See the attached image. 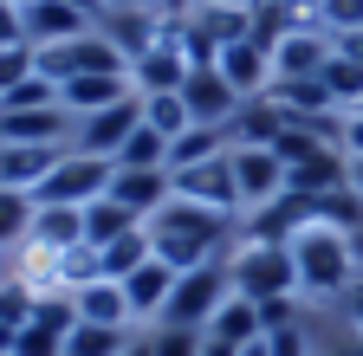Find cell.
I'll list each match as a JSON object with an SVG mask.
<instances>
[{
  "mask_svg": "<svg viewBox=\"0 0 363 356\" xmlns=\"http://www.w3.org/2000/svg\"><path fill=\"white\" fill-rule=\"evenodd\" d=\"M150 246L162 265H175V272H195V265L208 259H227V246H234V220L201 207V201H162L150 214Z\"/></svg>",
  "mask_w": 363,
  "mask_h": 356,
  "instance_id": "cell-1",
  "label": "cell"
},
{
  "mask_svg": "<svg viewBox=\"0 0 363 356\" xmlns=\"http://www.w3.org/2000/svg\"><path fill=\"white\" fill-rule=\"evenodd\" d=\"M292 259H298V292L305 298H344L363 279L357 259H350V234L318 227V220H305V227L292 234Z\"/></svg>",
  "mask_w": 363,
  "mask_h": 356,
  "instance_id": "cell-2",
  "label": "cell"
},
{
  "mask_svg": "<svg viewBox=\"0 0 363 356\" xmlns=\"http://www.w3.org/2000/svg\"><path fill=\"white\" fill-rule=\"evenodd\" d=\"M227 279L240 298L266 304V298H298V259L292 246H266V240H240L227 253Z\"/></svg>",
  "mask_w": 363,
  "mask_h": 356,
  "instance_id": "cell-3",
  "label": "cell"
},
{
  "mask_svg": "<svg viewBox=\"0 0 363 356\" xmlns=\"http://www.w3.org/2000/svg\"><path fill=\"white\" fill-rule=\"evenodd\" d=\"M227 298H234L227 259H208V265H195V272L175 279V292H169V304H162V324H195V331H208L214 311H220Z\"/></svg>",
  "mask_w": 363,
  "mask_h": 356,
  "instance_id": "cell-4",
  "label": "cell"
},
{
  "mask_svg": "<svg viewBox=\"0 0 363 356\" xmlns=\"http://www.w3.org/2000/svg\"><path fill=\"white\" fill-rule=\"evenodd\" d=\"M111 175H117V162H111V156H84V149H65V156L52 162V175L39 182V195H33V201L91 207L98 195H111Z\"/></svg>",
  "mask_w": 363,
  "mask_h": 356,
  "instance_id": "cell-5",
  "label": "cell"
},
{
  "mask_svg": "<svg viewBox=\"0 0 363 356\" xmlns=\"http://www.w3.org/2000/svg\"><path fill=\"white\" fill-rule=\"evenodd\" d=\"M33 65H39V78H52V84H72V78H91V71H130V59L111 46L104 33L59 39V46H33Z\"/></svg>",
  "mask_w": 363,
  "mask_h": 356,
  "instance_id": "cell-6",
  "label": "cell"
},
{
  "mask_svg": "<svg viewBox=\"0 0 363 356\" xmlns=\"http://www.w3.org/2000/svg\"><path fill=\"white\" fill-rule=\"evenodd\" d=\"M175 195H182V201H201V207H214V214H227V220H240V214H247V201H240L234 149H227V156H214V162L182 168V175H175Z\"/></svg>",
  "mask_w": 363,
  "mask_h": 356,
  "instance_id": "cell-7",
  "label": "cell"
},
{
  "mask_svg": "<svg viewBox=\"0 0 363 356\" xmlns=\"http://www.w3.org/2000/svg\"><path fill=\"white\" fill-rule=\"evenodd\" d=\"M143 130V98H123V104H111V110H91V117H78L72 123V149H84V156H111L117 162V149Z\"/></svg>",
  "mask_w": 363,
  "mask_h": 356,
  "instance_id": "cell-8",
  "label": "cell"
},
{
  "mask_svg": "<svg viewBox=\"0 0 363 356\" xmlns=\"http://www.w3.org/2000/svg\"><path fill=\"white\" fill-rule=\"evenodd\" d=\"M331 52H337V39L318 26V20H292L286 39L272 46V78H318Z\"/></svg>",
  "mask_w": 363,
  "mask_h": 356,
  "instance_id": "cell-9",
  "label": "cell"
},
{
  "mask_svg": "<svg viewBox=\"0 0 363 356\" xmlns=\"http://www.w3.org/2000/svg\"><path fill=\"white\" fill-rule=\"evenodd\" d=\"M182 104H189V117L195 123H214V130H227V123H234L240 117V91H234V84H227V71L220 65H201V71H189V78H182Z\"/></svg>",
  "mask_w": 363,
  "mask_h": 356,
  "instance_id": "cell-10",
  "label": "cell"
},
{
  "mask_svg": "<svg viewBox=\"0 0 363 356\" xmlns=\"http://www.w3.org/2000/svg\"><path fill=\"white\" fill-rule=\"evenodd\" d=\"M234 175H240V201H247V214L286 195V162L272 156L266 143H234Z\"/></svg>",
  "mask_w": 363,
  "mask_h": 356,
  "instance_id": "cell-11",
  "label": "cell"
},
{
  "mask_svg": "<svg viewBox=\"0 0 363 356\" xmlns=\"http://www.w3.org/2000/svg\"><path fill=\"white\" fill-rule=\"evenodd\" d=\"M182 78H189V59H182L175 33H169V20H162L156 46H150L143 59H130V84H136L143 98H156V91H182Z\"/></svg>",
  "mask_w": 363,
  "mask_h": 356,
  "instance_id": "cell-12",
  "label": "cell"
},
{
  "mask_svg": "<svg viewBox=\"0 0 363 356\" xmlns=\"http://www.w3.org/2000/svg\"><path fill=\"white\" fill-rule=\"evenodd\" d=\"M123 98H143L130 84V71H91V78H72V84H59V104H65V117L78 123V117H91V110H111V104H123Z\"/></svg>",
  "mask_w": 363,
  "mask_h": 356,
  "instance_id": "cell-13",
  "label": "cell"
},
{
  "mask_svg": "<svg viewBox=\"0 0 363 356\" xmlns=\"http://www.w3.org/2000/svg\"><path fill=\"white\" fill-rule=\"evenodd\" d=\"M59 156H65V143H0V188L39 195V182L52 175Z\"/></svg>",
  "mask_w": 363,
  "mask_h": 356,
  "instance_id": "cell-14",
  "label": "cell"
},
{
  "mask_svg": "<svg viewBox=\"0 0 363 356\" xmlns=\"http://www.w3.org/2000/svg\"><path fill=\"white\" fill-rule=\"evenodd\" d=\"M98 33V20L65 7V0H26V46H59V39H84Z\"/></svg>",
  "mask_w": 363,
  "mask_h": 356,
  "instance_id": "cell-15",
  "label": "cell"
},
{
  "mask_svg": "<svg viewBox=\"0 0 363 356\" xmlns=\"http://www.w3.org/2000/svg\"><path fill=\"white\" fill-rule=\"evenodd\" d=\"M111 201H123L130 214H143V227H150V214L162 201H175V175L169 168H117L111 175Z\"/></svg>",
  "mask_w": 363,
  "mask_h": 356,
  "instance_id": "cell-16",
  "label": "cell"
},
{
  "mask_svg": "<svg viewBox=\"0 0 363 356\" xmlns=\"http://www.w3.org/2000/svg\"><path fill=\"white\" fill-rule=\"evenodd\" d=\"M98 33L111 39L123 59H143V52L156 46V33H162V13H156V7H104Z\"/></svg>",
  "mask_w": 363,
  "mask_h": 356,
  "instance_id": "cell-17",
  "label": "cell"
},
{
  "mask_svg": "<svg viewBox=\"0 0 363 356\" xmlns=\"http://www.w3.org/2000/svg\"><path fill=\"white\" fill-rule=\"evenodd\" d=\"M175 279H182V272H175V265H162V259H150V265H136L130 279H117V285L130 292V318L143 324V331H150V324L162 318V304H169Z\"/></svg>",
  "mask_w": 363,
  "mask_h": 356,
  "instance_id": "cell-18",
  "label": "cell"
},
{
  "mask_svg": "<svg viewBox=\"0 0 363 356\" xmlns=\"http://www.w3.org/2000/svg\"><path fill=\"white\" fill-rule=\"evenodd\" d=\"M220 71H227V84H234L240 98H266V84H272V52L247 33V39H234V46H220Z\"/></svg>",
  "mask_w": 363,
  "mask_h": 356,
  "instance_id": "cell-19",
  "label": "cell"
},
{
  "mask_svg": "<svg viewBox=\"0 0 363 356\" xmlns=\"http://www.w3.org/2000/svg\"><path fill=\"white\" fill-rule=\"evenodd\" d=\"M0 143H65L72 149V117H65V104H52V110H0Z\"/></svg>",
  "mask_w": 363,
  "mask_h": 356,
  "instance_id": "cell-20",
  "label": "cell"
},
{
  "mask_svg": "<svg viewBox=\"0 0 363 356\" xmlns=\"http://www.w3.org/2000/svg\"><path fill=\"white\" fill-rule=\"evenodd\" d=\"M26 246H45V253L84 246V207H59V201H39V207H33V234H26Z\"/></svg>",
  "mask_w": 363,
  "mask_h": 356,
  "instance_id": "cell-21",
  "label": "cell"
},
{
  "mask_svg": "<svg viewBox=\"0 0 363 356\" xmlns=\"http://www.w3.org/2000/svg\"><path fill=\"white\" fill-rule=\"evenodd\" d=\"M72 304H78V324H111V331H130V324H136V318H130V292H123L117 279H98V285L72 292Z\"/></svg>",
  "mask_w": 363,
  "mask_h": 356,
  "instance_id": "cell-22",
  "label": "cell"
},
{
  "mask_svg": "<svg viewBox=\"0 0 363 356\" xmlns=\"http://www.w3.org/2000/svg\"><path fill=\"white\" fill-rule=\"evenodd\" d=\"M208 337H220V343H240V350H247V343H259V337H266V324H259V304L234 292V298H227V304L214 311Z\"/></svg>",
  "mask_w": 363,
  "mask_h": 356,
  "instance_id": "cell-23",
  "label": "cell"
},
{
  "mask_svg": "<svg viewBox=\"0 0 363 356\" xmlns=\"http://www.w3.org/2000/svg\"><path fill=\"white\" fill-rule=\"evenodd\" d=\"M227 149H234V137H227V130H214V123H195L189 137H175V143H169V175L195 168V162H214V156H227Z\"/></svg>",
  "mask_w": 363,
  "mask_h": 356,
  "instance_id": "cell-24",
  "label": "cell"
},
{
  "mask_svg": "<svg viewBox=\"0 0 363 356\" xmlns=\"http://www.w3.org/2000/svg\"><path fill=\"white\" fill-rule=\"evenodd\" d=\"M143 227V214H130L123 201H111V195H98L84 207V240L91 246H111V240H123V234H136Z\"/></svg>",
  "mask_w": 363,
  "mask_h": 356,
  "instance_id": "cell-25",
  "label": "cell"
},
{
  "mask_svg": "<svg viewBox=\"0 0 363 356\" xmlns=\"http://www.w3.org/2000/svg\"><path fill=\"white\" fill-rule=\"evenodd\" d=\"M189 20L214 39V46H234V39H247V33H253V7H220V0H201Z\"/></svg>",
  "mask_w": 363,
  "mask_h": 356,
  "instance_id": "cell-26",
  "label": "cell"
},
{
  "mask_svg": "<svg viewBox=\"0 0 363 356\" xmlns=\"http://www.w3.org/2000/svg\"><path fill=\"white\" fill-rule=\"evenodd\" d=\"M136 331H111V324H72L65 331V356H123Z\"/></svg>",
  "mask_w": 363,
  "mask_h": 356,
  "instance_id": "cell-27",
  "label": "cell"
},
{
  "mask_svg": "<svg viewBox=\"0 0 363 356\" xmlns=\"http://www.w3.org/2000/svg\"><path fill=\"white\" fill-rule=\"evenodd\" d=\"M98 253H104V279H130L136 265H150V259H156L150 227H136V234H123V240H111V246H98Z\"/></svg>",
  "mask_w": 363,
  "mask_h": 356,
  "instance_id": "cell-28",
  "label": "cell"
},
{
  "mask_svg": "<svg viewBox=\"0 0 363 356\" xmlns=\"http://www.w3.org/2000/svg\"><path fill=\"white\" fill-rule=\"evenodd\" d=\"M143 123L156 130V137H189L195 130V117H189V104H182V91H156V98H143Z\"/></svg>",
  "mask_w": 363,
  "mask_h": 356,
  "instance_id": "cell-29",
  "label": "cell"
},
{
  "mask_svg": "<svg viewBox=\"0 0 363 356\" xmlns=\"http://www.w3.org/2000/svg\"><path fill=\"white\" fill-rule=\"evenodd\" d=\"M33 195H20V188H0V246H26V234H33Z\"/></svg>",
  "mask_w": 363,
  "mask_h": 356,
  "instance_id": "cell-30",
  "label": "cell"
},
{
  "mask_svg": "<svg viewBox=\"0 0 363 356\" xmlns=\"http://www.w3.org/2000/svg\"><path fill=\"white\" fill-rule=\"evenodd\" d=\"M143 337L156 343V356H201V350H208V331H195V324H162V318H156Z\"/></svg>",
  "mask_w": 363,
  "mask_h": 356,
  "instance_id": "cell-31",
  "label": "cell"
},
{
  "mask_svg": "<svg viewBox=\"0 0 363 356\" xmlns=\"http://www.w3.org/2000/svg\"><path fill=\"white\" fill-rule=\"evenodd\" d=\"M33 311H39V292L26 285V279H0V324H7V331H26L33 324Z\"/></svg>",
  "mask_w": 363,
  "mask_h": 356,
  "instance_id": "cell-32",
  "label": "cell"
},
{
  "mask_svg": "<svg viewBox=\"0 0 363 356\" xmlns=\"http://www.w3.org/2000/svg\"><path fill=\"white\" fill-rule=\"evenodd\" d=\"M117 168H169V137H156V130L143 123V130L117 149Z\"/></svg>",
  "mask_w": 363,
  "mask_h": 356,
  "instance_id": "cell-33",
  "label": "cell"
},
{
  "mask_svg": "<svg viewBox=\"0 0 363 356\" xmlns=\"http://www.w3.org/2000/svg\"><path fill=\"white\" fill-rule=\"evenodd\" d=\"M318 78L331 84L337 110H350V104L363 98V65H357V59H344V52H331V59H325V71H318Z\"/></svg>",
  "mask_w": 363,
  "mask_h": 356,
  "instance_id": "cell-34",
  "label": "cell"
},
{
  "mask_svg": "<svg viewBox=\"0 0 363 356\" xmlns=\"http://www.w3.org/2000/svg\"><path fill=\"white\" fill-rule=\"evenodd\" d=\"M52 104H59V84H52V78H39V71L0 98V110H52Z\"/></svg>",
  "mask_w": 363,
  "mask_h": 356,
  "instance_id": "cell-35",
  "label": "cell"
},
{
  "mask_svg": "<svg viewBox=\"0 0 363 356\" xmlns=\"http://www.w3.org/2000/svg\"><path fill=\"white\" fill-rule=\"evenodd\" d=\"M13 356H65V331L26 324V331H13Z\"/></svg>",
  "mask_w": 363,
  "mask_h": 356,
  "instance_id": "cell-36",
  "label": "cell"
},
{
  "mask_svg": "<svg viewBox=\"0 0 363 356\" xmlns=\"http://www.w3.org/2000/svg\"><path fill=\"white\" fill-rule=\"evenodd\" d=\"M318 26H325L331 39H344V33H363V0H325Z\"/></svg>",
  "mask_w": 363,
  "mask_h": 356,
  "instance_id": "cell-37",
  "label": "cell"
},
{
  "mask_svg": "<svg viewBox=\"0 0 363 356\" xmlns=\"http://www.w3.org/2000/svg\"><path fill=\"white\" fill-rule=\"evenodd\" d=\"M39 65H33V46H7V52H0V98H7L13 91V84H26Z\"/></svg>",
  "mask_w": 363,
  "mask_h": 356,
  "instance_id": "cell-38",
  "label": "cell"
},
{
  "mask_svg": "<svg viewBox=\"0 0 363 356\" xmlns=\"http://www.w3.org/2000/svg\"><path fill=\"white\" fill-rule=\"evenodd\" d=\"M272 356H311V324H286V331H266Z\"/></svg>",
  "mask_w": 363,
  "mask_h": 356,
  "instance_id": "cell-39",
  "label": "cell"
},
{
  "mask_svg": "<svg viewBox=\"0 0 363 356\" xmlns=\"http://www.w3.org/2000/svg\"><path fill=\"white\" fill-rule=\"evenodd\" d=\"M7 46H26V7L20 0H0V52Z\"/></svg>",
  "mask_w": 363,
  "mask_h": 356,
  "instance_id": "cell-40",
  "label": "cell"
},
{
  "mask_svg": "<svg viewBox=\"0 0 363 356\" xmlns=\"http://www.w3.org/2000/svg\"><path fill=\"white\" fill-rule=\"evenodd\" d=\"M318 356H363V331H337V337H325V343H318Z\"/></svg>",
  "mask_w": 363,
  "mask_h": 356,
  "instance_id": "cell-41",
  "label": "cell"
},
{
  "mask_svg": "<svg viewBox=\"0 0 363 356\" xmlns=\"http://www.w3.org/2000/svg\"><path fill=\"white\" fill-rule=\"evenodd\" d=\"M337 304H344V324H350V331H363V279H357V285H350Z\"/></svg>",
  "mask_w": 363,
  "mask_h": 356,
  "instance_id": "cell-42",
  "label": "cell"
},
{
  "mask_svg": "<svg viewBox=\"0 0 363 356\" xmlns=\"http://www.w3.org/2000/svg\"><path fill=\"white\" fill-rule=\"evenodd\" d=\"M150 7H156V13H162V20H189V13H195V7H201V0H150Z\"/></svg>",
  "mask_w": 363,
  "mask_h": 356,
  "instance_id": "cell-43",
  "label": "cell"
},
{
  "mask_svg": "<svg viewBox=\"0 0 363 356\" xmlns=\"http://www.w3.org/2000/svg\"><path fill=\"white\" fill-rule=\"evenodd\" d=\"M337 52H344V59H357V65H363V33H344V39H337Z\"/></svg>",
  "mask_w": 363,
  "mask_h": 356,
  "instance_id": "cell-44",
  "label": "cell"
},
{
  "mask_svg": "<svg viewBox=\"0 0 363 356\" xmlns=\"http://www.w3.org/2000/svg\"><path fill=\"white\" fill-rule=\"evenodd\" d=\"M123 356H156V343H150V337H143V331H136V337H130V350H123Z\"/></svg>",
  "mask_w": 363,
  "mask_h": 356,
  "instance_id": "cell-45",
  "label": "cell"
},
{
  "mask_svg": "<svg viewBox=\"0 0 363 356\" xmlns=\"http://www.w3.org/2000/svg\"><path fill=\"white\" fill-rule=\"evenodd\" d=\"M201 356H240V343H220V337H208V350Z\"/></svg>",
  "mask_w": 363,
  "mask_h": 356,
  "instance_id": "cell-46",
  "label": "cell"
},
{
  "mask_svg": "<svg viewBox=\"0 0 363 356\" xmlns=\"http://www.w3.org/2000/svg\"><path fill=\"white\" fill-rule=\"evenodd\" d=\"M65 7H78V13H91V20H104V0H65Z\"/></svg>",
  "mask_w": 363,
  "mask_h": 356,
  "instance_id": "cell-47",
  "label": "cell"
},
{
  "mask_svg": "<svg viewBox=\"0 0 363 356\" xmlns=\"http://www.w3.org/2000/svg\"><path fill=\"white\" fill-rule=\"evenodd\" d=\"M350 188L363 195V156H350Z\"/></svg>",
  "mask_w": 363,
  "mask_h": 356,
  "instance_id": "cell-48",
  "label": "cell"
},
{
  "mask_svg": "<svg viewBox=\"0 0 363 356\" xmlns=\"http://www.w3.org/2000/svg\"><path fill=\"white\" fill-rule=\"evenodd\" d=\"M350 259H357V272H363V227L350 234Z\"/></svg>",
  "mask_w": 363,
  "mask_h": 356,
  "instance_id": "cell-49",
  "label": "cell"
},
{
  "mask_svg": "<svg viewBox=\"0 0 363 356\" xmlns=\"http://www.w3.org/2000/svg\"><path fill=\"white\" fill-rule=\"evenodd\" d=\"M0 356H13V331L7 324H0Z\"/></svg>",
  "mask_w": 363,
  "mask_h": 356,
  "instance_id": "cell-50",
  "label": "cell"
},
{
  "mask_svg": "<svg viewBox=\"0 0 363 356\" xmlns=\"http://www.w3.org/2000/svg\"><path fill=\"white\" fill-rule=\"evenodd\" d=\"M240 356H272V350H266V337H259V343H247V350H240Z\"/></svg>",
  "mask_w": 363,
  "mask_h": 356,
  "instance_id": "cell-51",
  "label": "cell"
},
{
  "mask_svg": "<svg viewBox=\"0 0 363 356\" xmlns=\"http://www.w3.org/2000/svg\"><path fill=\"white\" fill-rule=\"evenodd\" d=\"M104 7H150V0H104Z\"/></svg>",
  "mask_w": 363,
  "mask_h": 356,
  "instance_id": "cell-52",
  "label": "cell"
},
{
  "mask_svg": "<svg viewBox=\"0 0 363 356\" xmlns=\"http://www.w3.org/2000/svg\"><path fill=\"white\" fill-rule=\"evenodd\" d=\"M220 7H253V0H220Z\"/></svg>",
  "mask_w": 363,
  "mask_h": 356,
  "instance_id": "cell-53",
  "label": "cell"
},
{
  "mask_svg": "<svg viewBox=\"0 0 363 356\" xmlns=\"http://www.w3.org/2000/svg\"><path fill=\"white\" fill-rule=\"evenodd\" d=\"M350 117H363V98H357V104H350Z\"/></svg>",
  "mask_w": 363,
  "mask_h": 356,
  "instance_id": "cell-54",
  "label": "cell"
},
{
  "mask_svg": "<svg viewBox=\"0 0 363 356\" xmlns=\"http://www.w3.org/2000/svg\"><path fill=\"white\" fill-rule=\"evenodd\" d=\"M20 7H26V0H20Z\"/></svg>",
  "mask_w": 363,
  "mask_h": 356,
  "instance_id": "cell-55",
  "label": "cell"
}]
</instances>
